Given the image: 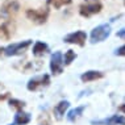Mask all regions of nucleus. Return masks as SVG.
<instances>
[{
    "label": "nucleus",
    "instance_id": "20e7f679",
    "mask_svg": "<svg viewBox=\"0 0 125 125\" xmlns=\"http://www.w3.org/2000/svg\"><path fill=\"white\" fill-rule=\"evenodd\" d=\"M32 45V40H26V41H21L17 43H11V45L3 48V53L7 57H13V55H20L25 52L29 46Z\"/></svg>",
    "mask_w": 125,
    "mask_h": 125
},
{
    "label": "nucleus",
    "instance_id": "aec40b11",
    "mask_svg": "<svg viewBox=\"0 0 125 125\" xmlns=\"http://www.w3.org/2000/svg\"><path fill=\"white\" fill-rule=\"evenodd\" d=\"M115 55H119V57H125V45L120 46L119 49H116V52H115Z\"/></svg>",
    "mask_w": 125,
    "mask_h": 125
},
{
    "label": "nucleus",
    "instance_id": "f8f14e48",
    "mask_svg": "<svg viewBox=\"0 0 125 125\" xmlns=\"http://www.w3.org/2000/svg\"><path fill=\"white\" fill-rule=\"evenodd\" d=\"M103 76H104V74L101 71L90 70V71H86L84 74H82V75H80V79H82V82H84V83H88V82H92V80L101 79Z\"/></svg>",
    "mask_w": 125,
    "mask_h": 125
},
{
    "label": "nucleus",
    "instance_id": "1a4fd4ad",
    "mask_svg": "<svg viewBox=\"0 0 125 125\" xmlns=\"http://www.w3.org/2000/svg\"><path fill=\"white\" fill-rule=\"evenodd\" d=\"M101 8H103V5L100 3H92V4H86V5L82 4L79 7V13L83 17H91V16L99 13Z\"/></svg>",
    "mask_w": 125,
    "mask_h": 125
},
{
    "label": "nucleus",
    "instance_id": "ddd939ff",
    "mask_svg": "<svg viewBox=\"0 0 125 125\" xmlns=\"http://www.w3.org/2000/svg\"><path fill=\"white\" fill-rule=\"evenodd\" d=\"M48 52H49V46L46 45L45 42L37 41L34 45H33L32 53H33V55H34V57H41V55H43V54H46Z\"/></svg>",
    "mask_w": 125,
    "mask_h": 125
},
{
    "label": "nucleus",
    "instance_id": "9d476101",
    "mask_svg": "<svg viewBox=\"0 0 125 125\" xmlns=\"http://www.w3.org/2000/svg\"><path fill=\"white\" fill-rule=\"evenodd\" d=\"M92 125H125V116L121 115H113L108 119H101V120H92Z\"/></svg>",
    "mask_w": 125,
    "mask_h": 125
},
{
    "label": "nucleus",
    "instance_id": "f3484780",
    "mask_svg": "<svg viewBox=\"0 0 125 125\" xmlns=\"http://www.w3.org/2000/svg\"><path fill=\"white\" fill-rule=\"evenodd\" d=\"M9 105H11V108H13V109H16L20 112V111L25 107V103L21 100H17V99H11L9 100Z\"/></svg>",
    "mask_w": 125,
    "mask_h": 125
},
{
    "label": "nucleus",
    "instance_id": "412c9836",
    "mask_svg": "<svg viewBox=\"0 0 125 125\" xmlns=\"http://www.w3.org/2000/svg\"><path fill=\"white\" fill-rule=\"evenodd\" d=\"M117 37L121 38V40H125V26L121 28L120 30H117Z\"/></svg>",
    "mask_w": 125,
    "mask_h": 125
},
{
    "label": "nucleus",
    "instance_id": "423d86ee",
    "mask_svg": "<svg viewBox=\"0 0 125 125\" xmlns=\"http://www.w3.org/2000/svg\"><path fill=\"white\" fill-rule=\"evenodd\" d=\"M50 71L54 75H59L63 71V58L61 52H55L50 57Z\"/></svg>",
    "mask_w": 125,
    "mask_h": 125
},
{
    "label": "nucleus",
    "instance_id": "f03ea898",
    "mask_svg": "<svg viewBox=\"0 0 125 125\" xmlns=\"http://www.w3.org/2000/svg\"><path fill=\"white\" fill-rule=\"evenodd\" d=\"M111 36V25L109 24H101L99 26L92 29L91 32V43H99L105 41L108 37Z\"/></svg>",
    "mask_w": 125,
    "mask_h": 125
},
{
    "label": "nucleus",
    "instance_id": "4be33fe9",
    "mask_svg": "<svg viewBox=\"0 0 125 125\" xmlns=\"http://www.w3.org/2000/svg\"><path fill=\"white\" fill-rule=\"evenodd\" d=\"M9 95L8 94H3V95H0V101H3V100H5V99H8Z\"/></svg>",
    "mask_w": 125,
    "mask_h": 125
},
{
    "label": "nucleus",
    "instance_id": "4468645a",
    "mask_svg": "<svg viewBox=\"0 0 125 125\" xmlns=\"http://www.w3.org/2000/svg\"><path fill=\"white\" fill-rule=\"evenodd\" d=\"M30 121V115L26 112L20 111L15 115V120H13V125H26Z\"/></svg>",
    "mask_w": 125,
    "mask_h": 125
},
{
    "label": "nucleus",
    "instance_id": "7ed1b4c3",
    "mask_svg": "<svg viewBox=\"0 0 125 125\" xmlns=\"http://www.w3.org/2000/svg\"><path fill=\"white\" fill-rule=\"evenodd\" d=\"M26 17L32 22L37 25H42L48 21L49 17V9L48 8H41V9H26Z\"/></svg>",
    "mask_w": 125,
    "mask_h": 125
},
{
    "label": "nucleus",
    "instance_id": "f257e3e1",
    "mask_svg": "<svg viewBox=\"0 0 125 125\" xmlns=\"http://www.w3.org/2000/svg\"><path fill=\"white\" fill-rule=\"evenodd\" d=\"M15 33V21L12 17L0 15V38L11 40Z\"/></svg>",
    "mask_w": 125,
    "mask_h": 125
},
{
    "label": "nucleus",
    "instance_id": "39448f33",
    "mask_svg": "<svg viewBox=\"0 0 125 125\" xmlns=\"http://www.w3.org/2000/svg\"><path fill=\"white\" fill-rule=\"evenodd\" d=\"M63 41L66 43H75L78 46H84L86 45V41H87V34L83 30H76V32L69 33L63 38Z\"/></svg>",
    "mask_w": 125,
    "mask_h": 125
},
{
    "label": "nucleus",
    "instance_id": "6e6552de",
    "mask_svg": "<svg viewBox=\"0 0 125 125\" xmlns=\"http://www.w3.org/2000/svg\"><path fill=\"white\" fill-rule=\"evenodd\" d=\"M19 9H20V4L16 0H7V1H4V4L1 5V15L13 19L17 15Z\"/></svg>",
    "mask_w": 125,
    "mask_h": 125
},
{
    "label": "nucleus",
    "instance_id": "a878e982",
    "mask_svg": "<svg viewBox=\"0 0 125 125\" xmlns=\"http://www.w3.org/2000/svg\"><path fill=\"white\" fill-rule=\"evenodd\" d=\"M124 4H125V0H124Z\"/></svg>",
    "mask_w": 125,
    "mask_h": 125
},
{
    "label": "nucleus",
    "instance_id": "393cba45",
    "mask_svg": "<svg viewBox=\"0 0 125 125\" xmlns=\"http://www.w3.org/2000/svg\"><path fill=\"white\" fill-rule=\"evenodd\" d=\"M1 50H3V49H0V52H1Z\"/></svg>",
    "mask_w": 125,
    "mask_h": 125
},
{
    "label": "nucleus",
    "instance_id": "dca6fc26",
    "mask_svg": "<svg viewBox=\"0 0 125 125\" xmlns=\"http://www.w3.org/2000/svg\"><path fill=\"white\" fill-rule=\"evenodd\" d=\"M73 0H48V5L53 7L55 9H59L65 5H70Z\"/></svg>",
    "mask_w": 125,
    "mask_h": 125
},
{
    "label": "nucleus",
    "instance_id": "2eb2a0df",
    "mask_svg": "<svg viewBox=\"0 0 125 125\" xmlns=\"http://www.w3.org/2000/svg\"><path fill=\"white\" fill-rule=\"evenodd\" d=\"M84 109H86V107H84V105L75 107L74 109H71L69 113H67V120H69L70 123H75V121L83 115V111Z\"/></svg>",
    "mask_w": 125,
    "mask_h": 125
},
{
    "label": "nucleus",
    "instance_id": "b1692460",
    "mask_svg": "<svg viewBox=\"0 0 125 125\" xmlns=\"http://www.w3.org/2000/svg\"><path fill=\"white\" fill-rule=\"evenodd\" d=\"M86 1H94V3H96L97 0H86Z\"/></svg>",
    "mask_w": 125,
    "mask_h": 125
},
{
    "label": "nucleus",
    "instance_id": "9b49d317",
    "mask_svg": "<svg viewBox=\"0 0 125 125\" xmlns=\"http://www.w3.org/2000/svg\"><path fill=\"white\" fill-rule=\"evenodd\" d=\"M70 107V103L67 100H61L55 107H54V116L57 120H62L63 115L67 111V108Z\"/></svg>",
    "mask_w": 125,
    "mask_h": 125
},
{
    "label": "nucleus",
    "instance_id": "a211bd4d",
    "mask_svg": "<svg viewBox=\"0 0 125 125\" xmlns=\"http://www.w3.org/2000/svg\"><path fill=\"white\" fill-rule=\"evenodd\" d=\"M38 123L40 125H52V120H50V116L48 112H42L38 116Z\"/></svg>",
    "mask_w": 125,
    "mask_h": 125
},
{
    "label": "nucleus",
    "instance_id": "6ab92c4d",
    "mask_svg": "<svg viewBox=\"0 0 125 125\" xmlns=\"http://www.w3.org/2000/svg\"><path fill=\"white\" fill-rule=\"evenodd\" d=\"M75 58H76L75 52H74V50H67V52L65 53V58H63V62H65V65H70V63H71Z\"/></svg>",
    "mask_w": 125,
    "mask_h": 125
},
{
    "label": "nucleus",
    "instance_id": "bb28decb",
    "mask_svg": "<svg viewBox=\"0 0 125 125\" xmlns=\"http://www.w3.org/2000/svg\"><path fill=\"white\" fill-rule=\"evenodd\" d=\"M9 125H13V124H9Z\"/></svg>",
    "mask_w": 125,
    "mask_h": 125
},
{
    "label": "nucleus",
    "instance_id": "0eeeda50",
    "mask_svg": "<svg viewBox=\"0 0 125 125\" xmlns=\"http://www.w3.org/2000/svg\"><path fill=\"white\" fill-rule=\"evenodd\" d=\"M49 83H50V76L48 75V74H43V75H41V76L32 78V79L28 82V84H26V88H28L29 91H36V90H38L40 87L49 86Z\"/></svg>",
    "mask_w": 125,
    "mask_h": 125
},
{
    "label": "nucleus",
    "instance_id": "5701e85b",
    "mask_svg": "<svg viewBox=\"0 0 125 125\" xmlns=\"http://www.w3.org/2000/svg\"><path fill=\"white\" fill-rule=\"evenodd\" d=\"M120 111H123V112H125V105H121V107H120Z\"/></svg>",
    "mask_w": 125,
    "mask_h": 125
}]
</instances>
